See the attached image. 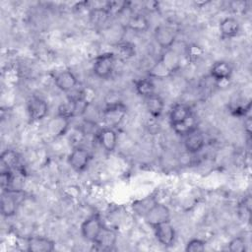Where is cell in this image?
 Returning <instances> with one entry per match:
<instances>
[{"mask_svg":"<svg viewBox=\"0 0 252 252\" xmlns=\"http://www.w3.org/2000/svg\"><path fill=\"white\" fill-rule=\"evenodd\" d=\"M116 57L113 52H105L98 55L93 64L94 74L100 79L109 78L115 67Z\"/></svg>","mask_w":252,"mask_h":252,"instance_id":"cell-1","label":"cell"},{"mask_svg":"<svg viewBox=\"0 0 252 252\" xmlns=\"http://www.w3.org/2000/svg\"><path fill=\"white\" fill-rule=\"evenodd\" d=\"M127 114V107L122 102H115L107 105L102 112V121L105 127L114 128L118 126Z\"/></svg>","mask_w":252,"mask_h":252,"instance_id":"cell-2","label":"cell"},{"mask_svg":"<svg viewBox=\"0 0 252 252\" xmlns=\"http://www.w3.org/2000/svg\"><path fill=\"white\" fill-rule=\"evenodd\" d=\"M146 221L152 226H156L159 223L170 220V211L169 209L161 203L155 202L153 206L148 210L144 216Z\"/></svg>","mask_w":252,"mask_h":252,"instance_id":"cell-3","label":"cell"},{"mask_svg":"<svg viewBox=\"0 0 252 252\" xmlns=\"http://www.w3.org/2000/svg\"><path fill=\"white\" fill-rule=\"evenodd\" d=\"M177 32L176 30L169 25L160 24L156 27L154 32V36L157 43L163 49L168 50L174 43L176 39Z\"/></svg>","mask_w":252,"mask_h":252,"instance_id":"cell-4","label":"cell"},{"mask_svg":"<svg viewBox=\"0 0 252 252\" xmlns=\"http://www.w3.org/2000/svg\"><path fill=\"white\" fill-rule=\"evenodd\" d=\"M103 227L104 226L102 224V221L100 220L98 216L94 215L83 221L81 225V232L86 240L94 242L97 238Z\"/></svg>","mask_w":252,"mask_h":252,"instance_id":"cell-5","label":"cell"},{"mask_svg":"<svg viewBox=\"0 0 252 252\" xmlns=\"http://www.w3.org/2000/svg\"><path fill=\"white\" fill-rule=\"evenodd\" d=\"M90 159L91 156L89 152L82 147H77L70 153L68 157V163L75 171L82 172L88 167Z\"/></svg>","mask_w":252,"mask_h":252,"instance_id":"cell-6","label":"cell"},{"mask_svg":"<svg viewBox=\"0 0 252 252\" xmlns=\"http://www.w3.org/2000/svg\"><path fill=\"white\" fill-rule=\"evenodd\" d=\"M29 117L32 121L42 120L48 113V105L44 99L38 96H32L27 104Z\"/></svg>","mask_w":252,"mask_h":252,"instance_id":"cell-7","label":"cell"},{"mask_svg":"<svg viewBox=\"0 0 252 252\" xmlns=\"http://www.w3.org/2000/svg\"><path fill=\"white\" fill-rule=\"evenodd\" d=\"M153 228L155 230V234H156L158 241L161 245H163L165 247H169L174 243L175 229H174L173 225L170 223V220L159 223V224L154 226Z\"/></svg>","mask_w":252,"mask_h":252,"instance_id":"cell-8","label":"cell"},{"mask_svg":"<svg viewBox=\"0 0 252 252\" xmlns=\"http://www.w3.org/2000/svg\"><path fill=\"white\" fill-rule=\"evenodd\" d=\"M27 249L31 252H51L55 249V243L44 236H32L27 241Z\"/></svg>","mask_w":252,"mask_h":252,"instance_id":"cell-9","label":"cell"},{"mask_svg":"<svg viewBox=\"0 0 252 252\" xmlns=\"http://www.w3.org/2000/svg\"><path fill=\"white\" fill-rule=\"evenodd\" d=\"M56 87L62 92L72 91L78 84L77 78L70 70H63L58 72L54 77Z\"/></svg>","mask_w":252,"mask_h":252,"instance_id":"cell-10","label":"cell"},{"mask_svg":"<svg viewBox=\"0 0 252 252\" xmlns=\"http://www.w3.org/2000/svg\"><path fill=\"white\" fill-rule=\"evenodd\" d=\"M204 146H205V137L200 131L195 130L185 136L184 147L188 153L197 154L204 148Z\"/></svg>","mask_w":252,"mask_h":252,"instance_id":"cell-11","label":"cell"},{"mask_svg":"<svg viewBox=\"0 0 252 252\" xmlns=\"http://www.w3.org/2000/svg\"><path fill=\"white\" fill-rule=\"evenodd\" d=\"M97 139L100 146L106 152H113L117 145V134L112 128L104 127L97 133Z\"/></svg>","mask_w":252,"mask_h":252,"instance_id":"cell-12","label":"cell"},{"mask_svg":"<svg viewBox=\"0 0 252 252\" xmlns=\"http://www.w3.org/2000/svg\"><path fill=\"white\" fill-rule=\"evenodd\" d=\"M211 77L218 82L228 80L232 74V67L226 61L216 62L210 70Z\"/></svg>","mask_w":252,"mask_h":252,"instance_id":"cell-13","label":"cell"},{"mask_svg":"<svg viewBox=\"0 0 252 252\" xmlns=\"http://www.w3.org/2000/svg\"><path fill=\"white\" fill-rule=\"evenodd\" d=\"M240 31L239 22L233 17H227L220 23V32L223 38H231L238 34Z\"/></svg>","mask_w":252,"mask_h":252,"instance_id":"cell-14","label":"cell"},{"mask_svg":"<svg viewBox=\"0 0 252 252\" xmlns=\"http://www.w3.org/2000/svg\"><path fill=\"white\" fill-rule=\"evenodd\" d=\"M1 214L4 217H12L17 213L18 201L10 191H3L1 196Z\"/></svg>","mask_w":252,"mask_h":252,"instance_id":"cell-15","label":"cell"},{"mask_svg":"<svg viewBox=\"0 0 252 252\" xmlns=\"http://www.w3.org/2000/svg\"><path fill=\"white\" fill-rule=\"evenodd\" d=\"M116 242V234L109 228L103 227L97 238L93 242L98 250H110Z\"/></svg>","mask_w":252,"mask_h":252,"instance_id":"cell-16","label":"cell"},{"mask_svg":"<svg viewBox=\"0 0 252 252\" xmlns=\"http://www.w3.org/2000/svg\"><path fill=\"white\" fill-rule=\"evenodd\" d=\"M192 115L191 108L184 103L174 104L169 111V121L170 124H175L186 120L189 116Z\"/></svg>","mask_w":252,"mask_h":252,"instance_id":"cell-17","label":"cell"},{"mask_svg":"<svg viewBox=\"0 0 252 252\" xmlns=\"http://www.w3.org/2000/svg\"><path fill=\"white\" fill-rule=\"evenodd\" d=\"M145 99H146V106L149 113L155 118L159 117L164 108V102L162 97L159 94L155 93L154 94L146 97Z\"/></svg>","mask_w":252,"mask_h":252,"instance_id":"cell-18","label":"cell"},{"mask_svg":"<svg viewBox=\"0 0 252 252\" xmlns=\"http://www.w3.org/2000/svg\"><path fill=\"white\" fill-rule=\"evenodd\" d=\"M113 53L116 59L126 61L135 55V46L129 41H122L115 45V51Z\"/></svg>","mask_w":252,"mask_h":252,"instance_id":"cell-19","label":"cell"},{"mask_svg":"<svg viewBox=\"0 0 252 252\" xmlns=\"http://www.w3.org/2000/svg\"><path fill=\"white\" fill-rule=\"evenodd\" d=\"M171 126H172L173 131L176 134L181 135V136H186V135L190 134L191 132L197 130V121L192 114L186 120L179 122V123L172 124Z\"/></svg>","mask_w":252,"mask_h":252,"instance_id":"cell-20","label":"cell"},{"mask_svg":"<svg viewBox=\"0 0 252 252\" xmlns=\"http://www.w3.org/2000/svg\"><path fill=\"white\" fill-rule=\"evenodd\" d=\"M127 28L136 32H143L148 30L149 22L147 18L142 14L132 15L127 22Z\"/></svg>","mask_w":252,"mask_h":252,"instance_id":"cell-21","label":"cell"},{"mask_svg":"<svg viewBox=\"0 0 252 252\" xmlns=\"http://www.w3.org/2000/svg\"><path fill=\"white\" fill-rule=\"evenodd\" d=\"M135 89L138 94H140L143 97H148L152 94H154L155 92V84L152 79L144 78L136 81L135 83Z\"/></svg>","mask_w":252,"mask_h":252,"instance_id":"cell-22","label":"cell"},{"mask_svg":"<svg viewBox=\"0 0 252 252\" xmlns=\"http://www.w3.org/2000/svg\"><path fill=\"white\" fill-rule=\"evenodd\" d=\"M0 159H1V164L5 166V169H9V170H11L12 168H15L19 163V156L13 150L4 151L1 154Z\"/></svg>","mask_w":252,"mask_h":252,"instance_id":"cell-23","label":"cell"},{"mask_svg":"<svg viewBox=\"0 0 252 252\" xmlns=\"http://www.w3.org/2000/svg\"><path fill=\"white\" fill-rule=\"evenodd\" d=\"M110 14L111 13L107 10L106 7H104V8L99 7V8H94L91 12L90 18H91V21L94 25L102 26L107 22Z\"/></svg>","mask_w":252,"mask_h":252,"instance_id":"cell-24","label":"cell"},{"mask_svg":"<svg viewBox=\"0 0 252 252\" xmlns=\"http://www.w3.org/2000/svg\"><path fill=\"white\" fill-rule=\"evenodd\" d=\"M58 116L69 120L74 117V102L72 99H69L67 102L62 103L58 108Z\"/></svg>","mask_w":252,"mask_h":252,"instance_id":"cell-25","label":"cell"},{"mask_svg":"<svg viewBox=\"0 0 252 252\" xmlns=\"http://www.w3.org/2000/svg\"><path fill=\"white\" fill-rule=\"evenodd\" d=\"M227 249L231 252H244L246 251V241L241 236L234 237L229 241Z\"/></svg>","mask_w":252,"mask_h":252,"instance_id":"cell-26","label":"cell"},{"mask_svg":"<svg viewBox=\"0 0 252 252\" xmlns=\"http://www.w3.org/2000/svg\"><path fill=\"white\" fill-rule=\"evenodd\" d=\"M206 248V242L199 238H193L189 240L186 244L185 251L187 252H200L204 251Z\"/></svg>","mask_w":252,"mask_h":252,"instance_id":"cell-27","label":"cell"},{"mask_svg":"<svg viewBox=\"0 0 252 252\" xmlns=\"http://www.w3.org/2000/svg\"><path fill=\"white\" fill-rule=\"evenodd\" d=\"M13 183V174L11 170L9 169H3L1 170L0 174V184L2 191H8L10 189V186Z\"/></svg>","mask_w":252,"mask_h":252,"instance_id":"cell-28","label":"cell"},{"mask_svg":"<svg viewBox=\"0 0 252 252\" xmlns=\"http://www.w3.org/2000/svg\"><path fill=\"white\" fill-rule=\"evenodd\" d=\"M203 54V49L197 44H191L187 48V56L191 61H196Z\"/></svg>","mask_w":252,"mask_h":252,"instance_id":"cell-29","label":"cell"}]
</instances>
